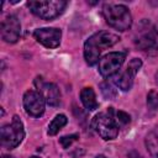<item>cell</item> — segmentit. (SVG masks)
Instances as JSON below:
<instances>
[{"instance_id":"obj_3","label":"cell","mask_w":158,"mask_h":158,"mask_svg":"<svg viewBox=\"0 0 158 158\" xmlns=\"http://www.w3.org/2000/svg\"><path fill=\"white\" fill-rule=\"evenodd\" d=\"M91 126L102 139H115L118 135L120 125L114 116V107H109L106 112L96 114L93 117Z\"/></svg>"},{"instance_id":"obj_18","label":"cell","mask_w":158,"mask_h":158,"mask_svg":"<svg viewBox=\"0 0 158 158\" xmlns=\"http://www.w3.org/2000/svg\"><path fill=\"white\" fill-rule=\"evenodd\" d=\"M114 116L115 118L117 120L118 125H127L130 121H131V117L128 114H126L125 111H116L114 109Z\"/></svg>"},{"instance_id":"obj_9","label":"cell","mask_w":158,"mask_h":158,"mask_svg":"<svg viewBox=\"0 0 158 158\" xmlns=\"http://www.w3.org/2000/svg\"><path fill=\"white\" fill-rule=\"evenodd\" d=\"M141 67H142V60L139 58H133V59H131V62L128 63V65L126 67V69L121 74H118L116 77L115 83L117 84V86L122 91H128L132 88L135 77L138 73V70H139Z\"/></svg>"},{"instance_id":"obj_19","label":"cell","mask_w":158,"mask_h":158,"mask_svg":"<svg viewBox=\"0 0 158 158\" xmlns=\"http://www.w3.org/2000/svg\"><path fill=\"white\" fill-rule=\"evenodd\" d=\"M78 137H79V135L78 133H74V135H69V136H63L59 141H60V143H62V146L64 148H68L74 141L78 139Z\"/></svg>"},{"instance_id":"obj_17","label":"cell","mask_w":158,"mask_h":158,"mask_svg":"<svg viewBox=\"0 0 158 158\" xmlns=\"http://www.w3.org/2000/svg\"><path fill=\"white\" fill-rule=\"evenodd\" d=\"M147 105L152 110H156L158 107V93L156 90H151L147 94Z\"/></svg>"},{"instance_id":"obj_6","label":"cell","mask_w":158,"mask_h":158,"mask_svg":"<svg viewBox=\"0 0 158 158\" xmlns=\"http://www.w3.org/2000/svg\"><path fill=\"white\" fill-rule=\"evenodd\" d=\"M135 44L142 51H158V30L152 23L143 21L135 37Z\"/></svg>"},{"instance_id":"obj_10","label":"cell","mask_w":158,"mask_h":158,"mask_svg":"<svg viewBox=\"0 0 158 158\" xmlns=\"http://www.w3.org/2000/svg\"><path fill=\"white\" fill-rule=\"evenodd\" d=\"M35 85L37 88V91L46 100V104L51 106H58L60 104V91L54 83L44 81L42 77H37L35 79Z\"/></svg>"},{"instance_id":"obj_2","label":"cell","mask_w":158,"mask_h":158,"mask_svg":"<svg viewBox=\"0 0 158 158\" xmlns=\"http://www.w3.org/2000/svg\"><path fill=\"white\" fill-rule=\"evenodd\" d=\"M102 15L109 26L118 31H127L132 26V16L130 10L121 4H105Z\"/></svg>"},{"instance_id":"obj_4","label":"cell","mask_w":158,"mask_h":158,"mask_svg":"<svg viewBox=\"0 0 158 158\" xmlns=\"http://www.w3.org/2000/svg\"><path fill=\"white\" fill-rule=\"evenodd\" d=\"M0 138L1 146L6 149H14L22 142V139L25 138V128L22 121L17 115L12 117V121L10 123H6L1 127Z\"/></svg>"},{"instance_id":"obj_8","label":"cell","mask_w":158,"mask_h":158,"mask_svg":"<svg viewBox=\"0 0 158 158\" xmlns=\"http://www.w3.org/2000/svg\"><path fill=\"white\" fill-rule=\"evenodd\" d=\"M23 107L32 117H40L44 112L46 100L36 90H27L23 94Z\"/></svg>"},{"instance_id":"obj_12","label":"cell","mask_w":158,"mask_h":158,"mask_svg":"<svg viewBox=\"0 0 158 158\" xmlns=\"http://www.w3.org/2000/svg\"><path fill=\"white\" fill-rule=\"evenodd\" d=\"M1 38L7 43H15L21 35V25L15 15H9L1 22Z\"/></svg>"},{"instance_id":"obj_15","label":"cell","mask_w":158,"mask_h":158,"mask_svg":"<svg viewBox=\"0 0 158 158\" xmlns=\"http://www.w3.org/2000/svg\"><path fill=\"white\" fill-rule=\"evenodd\" d=\"M67 122H68V118H67V116L65 115H63V114H58V115H56V117L52 120V122L49 123V126H48V131H47V133L49 135V136H54V135H57L65 125H67Z\"/></svg>"},{"instance_id":"obj_11","label":"cell","mask_w":158,"mask_h":158,"mask_svg":"<svg viewBox=\"0 0 158 158\" xmlns=\"http://www.w3.org/2000/svg\"><path fill=\"white\" fill-rule=\"evenodd\" d=\"M33 37L47 48H56L60 43L62 31L56 27H42L33 32Z\"/></svg>"},{"instance_id":"obj_16","label":"cell","mask_w":158,"mask_h":158,"mask_svg":"<svg viewBox=\"0 0 158 158\" xmlns=\"http://www.w3.org/2000/svg\"><path fill=\"white\" fill-rule=\"evenodd\" d=\"M100 88H101V93H102V95L106 98V99H114L115 96H116V90L114 89V86L109 83V81H104V83H101L100 84Z\"/></svg>"},{"instance_id":"obj_21","label":"cell","mask_w":158,"mask_h":158,"mask_svg":"<svg viewBox=\"0 0 158 158\" xmlns=\"http://www.w3.org/2000/svg\"><path fill=\"white\" fill-rule=\"evenodd\" d=\"M95 158H106V157H105L104 154H98V156H96Z\"/></svg>"},{"instance_id":"obj_1","label":"cell","mask_w":158,"mask_h":158,"mask_svg":"<svg viewBox=\"0 0 158 158\" xmlns=\"http://www.w3.org/2000/svg\"><path fill=\"white\" fill-rule=\"evenodd\" d=\"M120 41V37L109 31H99L90 36L84 43V58L89 65H94L100 60V53L112 47Z\"/></svg>"},{"instance_id":"obj_7","label":"cell","mask_w":158,"mask_h":158,"mask_svg":"<svg viewBox=\"0 0 158 158\" xmlns=\"http://www.w3.org/2000/svg\"><path fill=\"white\" fill-rule=\"evenodd\" d=\"M126 52H111L109 54H105L100 60L98 65V70L104 78H110L115 75L121 65L123 64L126 59Z\"/></svg>"},{"instance_id":"obj_13","label":"cell","mask_w":158,"mask_h":158,"mask_svg":"<svg viewBox=\"0 0 158 158\" xmlns=\"http://www.w3.org/2000/svg\"><path fill=\"white\" fill-rule=\"evenodd\" d=\"M80 101L88 111H94L99 107V102L96 101V95L93 88H83L80 91Z\"/></svg>"},{"instance_id":"obj_20","label":"cell","mask_w":158,"mask_h":158,"mask_svg":"<svg viewBox=\"0 0 158 158\" xmlns=\"http://www.w3.org/2000/svg\"><path fill=\"white\" fill-rule=\"evenodd\" d=\"M127 158H143V157H142L138 152H136V151H131V152L128 153Z\"/></svg>"},{"instance_id":"obj_22","label":"cell","mask_w":158,"mask_h":158,"mask_svg":"<svg viewBox=\"0 0 158 158\" xmlns=\"http://www.w3.org/2000/svg\"><path fill=\"white\" fill-rule=\"evenodd\" d=\"M2 158H14L12 156H2Z\"/></svg>"},{"instance_id":"obj_14","label":"cell","mask_w":158,"mask_h":158,"mask_svg":"<svg viewBox=\"0 0 158 158\" xmlns=\"http://www.w3.org/2000/svg\"><path fill=\"white\" fill-rule=\"evenodd\" d=\"M146 148L152 158H158V127L153 128L144 139Z\"/></svg>"},{"instance_id":"obj_5","label":"cell","mask_w":158,"mask_h":158,"mask_svg":"<svg viewBox=\"0 0 158 158\" xmlns=\"http://www.w3.org/2000/svg\"><path fill=\"white\" fill-rule=\"evenodd\" d=\"M27 6L31 12L40 19L52 20L59 16L67 7V1L63 0H46V1H27Z\"/></svg>"},{"instance_id":"obj_23","label":"cell","mask_w":158,"mask_h":158,"mask_svg":"<svg viewBox=\"0 0 158 158\" xmlns=\"http://www.w3.org/2000/svg\"><path fill=\"white\" fill-rule=\"evenodd\" d=\"M31 158H40V157H36V156H33V157H31Z\"/></svg>"}]
</instances>
